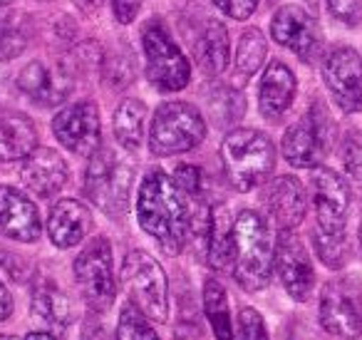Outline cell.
<instances>
[{"label":"cell","mask_w":362,"mask_h":340,"mask_svg":"<svg viewBox=\"0 0 362 340\" xmlns=\"http://www.w3.org/2000/svg\"><path fill=\"white\" fill-rule=\"evenodd\" d=\"M189 199L174 176L161 169H151L144 176L136 194V219L141 229L164 249V254L176 256L181 254L187 244L189 226H192V209Z\"/></svg>","instance_id":"cell-1"},{"label":"cell","mask_w":362,"mask_h":340,"mask_svg":"<svg viewBox=\"0 0 362 340\" xmlns=\"http://www.w3.org/2000/svg\"><path fill=\"white\" fill-rule=\"evenodd\" d=\"M276 266V244L266 219L251 209H243L233 219V276L241 288L263 290L271 283Z\"/></svg>","instance_id":"cell-2"},{"label":"cell","mask_w":362,"mask_h":340,"mask_svg":"<svg viewBox=\"0 0 362 340\" xmlns=\"http://www.w3.org/2000/svg\"><path fill=\"white\" fill-rule=\"evenodd\" d=\"M226 174L238 191H251L271 176L276 166V147L258 130H233L221 147Z\"/></svg>","instance_id":"cell-3"},{"label":"cell","mask_w":362,"mask_h":340,"mask_svg":"<svg viewBox=\"0 0 362 340\" xmlns=\"http://www.w3.org/2000/svg\"><path fill=\"white\" fill-rule=\"evenodd\" d=\"M206 137L202 112L189 102H164L149 132V149L156 157H174L197 149Z\"/></svg>","instance_id":"cell-4"},{"label":"cell","mask_w":362,"mask_h":340,"mask_svg":"<svg viewBox=\"0 0 362 340\" xmlns=\"http://www.w3.org/2000/svg\"><path fill=\"white\" fill-rule=\"evenodd\" d=\"M85 194L110 219L124 216L127 209H129V194H132L129 162L119 159L117 152L112 149L95 152L85 176Z\"/></svg>","instance_id":"cell-5"},{"label":"cell","mask_w":362,"mask_h":340,"mask_svg":"<svg viewBox=\"0 0 362 340\" xmlns=\"http://www.w3.org/2000/svg\"><path fill=\"white\" fill-rule=\"evenodd\" d=\"M122 283L129 300L146 318L164 323L169 318V290H166L164 268L146 251H129L122 264Z\"/></svg>","instance_id":"cell-6"},{"label":"cell","mask_w":362,"mask_h":340,"mask_svg":"<svg viewBox=\"0 0 362 340\" xmlns=\"http://www.w3.org/2000/svg\"><path fill=\"white\" fill-rule=\"evenodd\" d=\"M146 57V77L161 92L184 90L192 80V67L161 21H149L141 33Z\"/></svg>","instance_id":"cell-7"},{"label":"cell","mask_w":362,"mask_h":340,"mask_svg":"<svg viewBox=\"0 0 362 340\" xmlns=\"http://www.w3.org/2000/svg\"><path fill=\"white\" fill-rule=\"evenodd\" d=\"M332 147V122L327 110L320 102H313V107L286 130L283 135V157L288 164L298 169H313L317 166Z\"/></svg>","instance_id":"cell-8"},{"label":"cell","mask_w":362,"mask_h":340,"mask_svg":"<svg viewBox=\"0 0 362 340\" xmlns=\"http://www.w3.org/2000/svg\"><path fill=\"white\" fill-rule=\"evenodd\" d=\"M75 280L85 303L97 313H105L117 295L115 271H112V249L105 236H97L82 249L75 261Z\"/></svg>","instance_id":"cell-9"},{"label":"cell","mask_w":362,"mask_h":340,"mask_svg":"<svg viewBox=\"0 0 362 340\" xmlns=\"http://www.w3.org/2000/svg\"><path fill=\"white\" fill-rule=\"evenodd\" d=\"M320 325L342 340L362 335V295L352 278H335L320 293Z\"/></svg>","instance_id":"cell-10"},{"label":"cell","mask_w":362,"mask_h":340,"mask_svg":"<svg viewBox=\"0 0 362 340\" xmlns=\"http://www.w3.org/2000/svg\"><path fill=\"white\" fill-rule=\"evenodd\" d=\"M322 82L345 115L362 112V55L350 45L332 47L322 60Z\"/></svg>","instance_id":"cell-11"},{"label":"cell","mask_w":362,"mask_h":340,"mask_svg":"<svg viewBox=\"0 0 362 340\" xmlns=\"http://www.w3.org/2000/svg\"><path fill=\"white\" fill-rule=\"evenodd\" d=\"M313 206H315L317 229L327 234H345L347 211H350V186L327 166H313L310 174Z\"/></svg>","instance_id":"cell-12"},{"label":"cell","mask_w":362,"mask_h":340,"mask_svg":"<svg viewBox=\"0 0 362 340\" xmlns=\"http://www.w3.org/2000/svg\"><path fill=\"white\" fill-rule=\"evenodd\" d=\"M52 132L65 149L75 154H95L102 140L100 110L95 102H77L60 110L52 120Z\"/></svg>","instance_id":"cell-13"},{"label":"cell","mask_w":362,"mask_h":340,"mask_svg":"<svg viewBox=\"0 0 362 340\" xmlns=\"http://www.w3.org/2000/svg\"><path fill=\"white\" fill-rule=\"evenodd\" d=\"M276 271L293 300H308L315 285V271L303 241L293 231H281L276 239Z\"/></svg>","instance_id":"cell-14"},{"label":"cell","mask_w":362,"mask_h":340,"mask_svg":"<svg viewBox=\"0 0 362 340\" xmlns=\"http://www.w3.org/2000/svg\"><path fill=\"white\" fill-rule=\"evenodd\" d=\"M271 33L276 42L293 50L303 62H313L320 52V30L317 23L305 8L283 6L271 21Z\"/></svg>","instance_id":"cell-15"},{"label":"cell","mask_w":362,"mask_h":340,"mask_svg":"<svg viewBox=\"0 0 362 340\" xmlns=\"http://www.w3.org/2000/svg\"><path fill=\"white\" fill-rule=\"evenodd\" d=\"M263 209L271 216V221L281 231H293L296 226L303 224L305 219V189L296 176H276L273 181H268L263 189Z\"/></svg>","instance_id":"cell-16"},{"label":"cell","mask_w":362,"mask_h":340,"mask_svg":"<svg viewBox=\"0 0 362 340\" xmlns=\"http://www.w3.org/2000/svg\"><path fill=\"white\" fill-rule=\"evenodd\" d=\"M0 234L23 244L40 239V214L35 204L13 186H0Z\"/></svg>","instance_id":"cell-17"},{"label":"cell","mask_w":362,"mask_h":340,"mask_svg":"<svg viewBox=\"0 0 362 340\" xmlns=\"http://www.w3.org/2000/svg\"><path fill=\"white\" fill-rule=\"evenodd\" d=\"M21 179L33 194L42 196H55L57 191L65 186L67 181V164L55 149H35L25 157L21 166Z\"/></svg>","instance_id":"cell-18"},{"label":"cell","mask_w":362,"mask_h":340,"mask_svg":"<svg viewBox=\"0 0 362 340\" xmlns=\"http://www.w3.org/2000/svg\"><path fill=\"white\" fill-rule=\"evenodd\" d=\"M296 75L291 67L283 62H271L261 77V87H258V110L266 120L276 122L288 112L296 97Z\"/></svg>","instance_id":"cell-19"},{"label":"cell","mask_w":362,"mask_h":340,"mask_svg":"<svg viewBox=\"0 0 362 340\" xmlns=\"http://www.w3.org/2000/svg\"><path fill=\"white\" fill-rule=\"evenodd\" d=\"M92 229V214L77 199H62L52 206L47 219V234L57 249L77 246Z\"/></svg>","instance_id":"cell-20"},{"label":"cell","mask_w":362,"mask_h":340,"mask_svg":"<svg viewBox=\"0 0 362 340\" xmlns=\"http://www.w3.org/2000/svg\"><path fill=\"white\" fill-rule=\"evenodd\" d=\"M37 149V127L23 112H0V162L25 159Z\"/></svg>","instance_id":"cell-21"},{"label":"cell","mask_w":362,"mask_h":340,"mask_svg":"<svg viewBox=\"0 0 362 340\" xmlns=\"http://www.w3.org/2000/svg\"><path fill=\"white\" fill-rule=\"evenodd\" d=\"M18 87L30 97L33 102L40 105H55L62 102L70 92L67 75H52L42 62H30L18 77Z\"/></svg>","instance_id":"cell-22"},{"label":"cell","mask_w":362,"mask_h":340,"mask_svg":"<svg viewBox=\"0 0 362 340\" xmlns=\"http://www.w3.org/2000/svg\"><path fill=\"white\" fill-rule=\"evenodd\" d=\"M199 67L206 75H221L228 65V33L218 21H209L204 26L199 40L194 42Z\"/></svg>","instance_id":"cell-23"},{"label":"cell","mask_w":362,"mask_h":340,"mask_svg":"<svg viewBox=\"0 0 362 340\" xmlns=\"http://www.w3.org/2000/svg\"><path fill=\"white\" fill-rule=\"evenodd\" d=\"M206 254L214 271H233V219H228L226 209L214 211Z\"/></svg>","instance_id":"cell-24"},{"label":"cell","mask_w":362,"mask_h":340,"mask_svg":"<svg viewBox=\"0 0 362 340\" xmlns=\"http://www.w3.org/2000/svg\"><path fill=\"white\" fill-rule=\"evenodd\" d=\"M146 105L141 100H124L115 112V137L127 152L139 149L144 135Z\"/></svg>","instance_id":"cell-25"},{"label":"cell","mask_w":362,"mask_h":340,"mask_svg":"<svg viewBox=\"0 0 362 340\" xmlns=\"http://www.w3.org/2000/svg\"><path fill=\"white\" fill-rule=\"evenodd\" d=\"M204 310H206V318L211 323L216 340H236L233 338V323H231V310H228L226 290L214 278H209L204 283Z\"/></svg>","instance_id":"cell-26"},{"label":"cell","mask_w":362,"mask_h":340,"mask_svg":"<svg viewBox=\"0 0 362 340\" xmlns=\"http://www.w3.org/2000/svg\"><path fill=\"white\" fill-rule=\"evenodd\" d=\"M33 315L40 318L47 325H65L70 318V303H67L65 293L50 280H42L33 293Z\"/></svg>","instance_id":"cell-27"},{"label":"cell","mask_w":362,"mask_h":340,"mask_svg":"<svg viewBox=\"0 0 362 340\" xmlns=\"http://www.w3.org/2000/svg\"><path fill=\"white\" fill-rule=\"evenodd\" d=\"M268 55V45H266V38L258 28H248L246 33L241 35L238 40V50H236V72L248 80L251 75H256L261 70L263 60Z\"/></svg>","instance_id":"cell-28"},{"label":"cell","mask_w":362,"mask_h":340,"mask_svg":"<svg viewBox=\"0 0 362 340\" xmlns=\"http://www.w3.org/2000/svg\"><path fill=\"white\" fill-rule=\"evenodd\" d=\"M206 102H209V110H211V115H214V122H216V125H223V127L238 122L243 117V110H246L243 97L238 95L236 90H231V87H216V90L206 97Z\"/></svg>","instance_id":"cell-29"},{"label":"cell","mask_w":362,"mask_h":340,"mask_svg":"<svg viewBox=\"0 0 362 340\" xmlns=\"http://www.w3.org/2000/svg\"><path fill=\"white\" fill-rule=\"evenodd\" d=\"M117 340H161L156 330L149 325L146 315L134 303H127L117 323Z\"/></svg>","instance_id":"cell-30"},{"label":"cell","mask_w":362,"mask_h":340,"mask_svg":"<svg viewBox=\"0 0 362 340\" xmlns=\"http://www.w3.org/2000/svg\"><path fill=\"white\" fill-rule=\"evenodd\" d=\"M313 244L320 256V261L330 268H342L347 264V236L345 234H327V231H313Z\"/></svg>","instance_id":"cell-31"},{"label":"cell","mask_w":362,"mask_h":340,"mask_svg":"<svg viewBox=\"0 0 362 340\" xmlns=\"http://www.w3.org/2000/svg\"><path fill=\"white\" fill-rule=\"evenodd\" d=\"M342 164L355 186L362 191V135L350 132L342 142Z\"/></svg>","instance_id":"cell-32"},{"label":"cell","mask_w":362,"mask_h":340,"mask_svg":"<svg viewBox=\"0 0 362 340\" xmlns=\"http://www.w3.org/2000/svg\"><path fill=\"white\" fill-rule=\"evenodd\" d=\"M28 40L25 33L16 26L13 21H0V57L11 60V57L21 55L25 50Z\"/></svg>","instance_id":"cell-33"},{"label":"cell","mask_w":362,"mask_h":340,"mask_svg":"<svg viewBox=\"0 0 362 340\" xmlns=\"http://www.w3.org/2000/svg\"><path fill=\"white\" fill-rule=\"evenodd\" d=\"M132 75H134V65H132L129 52H122V55H112L110 62L105 67V80L110 82L112 87H124L132 82Z\"/></svg>","instance_id":"cell-34"},{"label":"cell","mask_w":362,"mask_h":340,"mask_svg":"<svg viewBox=\"0 0 362 340\" xmlns=\"http://www.w3.org/2000/svg\"><path fill=\"white\" fill-rule=\"evenodd\" d=\"M238 328H241L243 340H271L268 338L266 323H263L261 313L256 308H241V313H238Z\"/></svg>","instance_id":"cell-35"},{"label":"cell","mask_w":362,"mask_h":340,"mask_svg":"<svg viewBox=\"0 0 362 340\" xmlns=\"http://www.w3.org/2000/svg\"><path fill=\"white\" fill-rule=\"evenodd\" d=\"M174 181L189 199H202V171L192 164H181L174 171Z\"/></svg>","instance_id":"cell-36"},{"label":"cell","mask_w":362,"mask_h":340,"mask_svg":"<svg viewBox=\"0 0 362 340\" xmlns=\"http://www.w3.org/2000/svg\"><path fill=\"white\" fill-rule=\"evenodd\" d=\"M327 11L342 26H357L362 18V3L360 0H327Z\"/></svg>","instance_id":"cell-37"},{"label":"cell","mask_w":362,"mask_h":340,"mask_svg":"<svg viewBox=\"0 0 362 340\" xmlns=\"http://www.w3.org/2000/svg\"><path fill=\"white\" fill-rule=\"evenodd\" d=\"M214 3H216L218 11L226 13L233 21H246L258 8V0H214Z\"/></svg>","instance_id":"cell-38"},{"label":"cell","mask_w":362,"mask_h":340,"mask_svg":"<svg viewBox=\"0 0 362 340\" xmlns=\"http://www.w3.org/2000/svg\"><path fill=\"white\" fill-rule=\"evenodd\" d=\"M139 8H141V0H115V18L122 26H127V23H132L136 18Z\"/></svg>","instance_id":"cell-39"},{"label":"cell","mask_w":362,"mask_h":340,"mask_svg":"<svg viewBox=\"0 0 362 340\" xmlns=\"http://www.w3.org/2000/svg\"><path fill=\"white\" fill-rule=\"evenodd\" d=\"M11 313H13V298L6 285H3V280H0V320H6Z\"/></svg>","instance_id":"cell-40"},{"label":"cell","mask_w":362,"mask_h":340,"mask_svg":"<svg viewBox=\"0 0 362 340\" xmlns=\"http://www.w3.org/2000/svg\"><path fill=\"white\" fill-rule=\"evenodd\" d=\"M25 340H55V335L50 333H42V330H35V333H28Z\"/></svg>","instance_id":"cell-41"},{"label":"cell","mask_w":362,"mask_h":340,"mask_svg":"<svg viewBox=\"0 0 362 340\" xmlns=\"http://www.w3.org/2000/svg\"><path fill=\"white\" fill-rule=\"evenodd\" d=\"M75 3H80L85 11H95V8H100L105 0H75Z\"/></svg>","instance_id":"cell-42"},{"label":"cell","mask_w":362,"mask_h":340,"mask_svg":"<svg viewBox=\"0 0 362 340\" xmlns=\"http://www.w3.org/2000/svg\"><path fill=\"white\" fill-rule=\"evenodd\" d=\"M0 340H18L16 335H0Z\"/></svg>","instance_id":"cell-43"},{"label":"cell","mask_w":362,"mask_h":340,"mask_svg":"<svg viewBox=\"0 0 362 340\" xmlns=\"http://www.w3.org/2000/svg\"><path fill=\"white\" fill-rule=\"evenodd\" d=\"M305 3H308L310 8H315V6H317V0H305Z\"/></svg>","instance_id":"cell-44"},{"label":"cell","mask_w":362,"mask_h":340,"mask_svg":"<svg viewBox=\"0 0 362 340\" xmlns=\"http://www.w3.org/2000/svg\"><path fill=\"white\" fill-rule=\"evenodd\" d=\"M13 0H0V6H11Z\"/></svg>","instance_id":"cell-45"},{"label":"cell","mask_w":362,"mask_h":340,"mask_svg":"<svg viewBox=\"0 0 362 340\" xmlns=\"http://www.w3.org/2000/svg\"><path fill=\"white\" fill-rule=\"evenodd\" d=\"M360 246H362V219H360Z\"/></svg>","instance_id":"cell-46"},{"label":"cell","mask_w":362,"mask_h":340,"mask_svg":"<svg viewBox=\"0 0 362 340\" xmlns=\"http://www.w3.org/2000/svg\"><path fill=\"white\" fill-rule=\"evenodd\" d=\"M95 340H105V335H102V333H97V338Z\"/></svg>","instance_id":"cell-47"},{"label":"cell","mask_w":362,"mask_h":340,"mask_svg":"<svg viewBox=\"0 0 362 340\" xmlns=\"http://www.w3.org/2000/svg\"><path fill=\"white\" fill-rule=\"evenodd\" d=\"M271 3H276V0H271Z\"/></svg>","instance_id":"cell-48"}]
</instances>
